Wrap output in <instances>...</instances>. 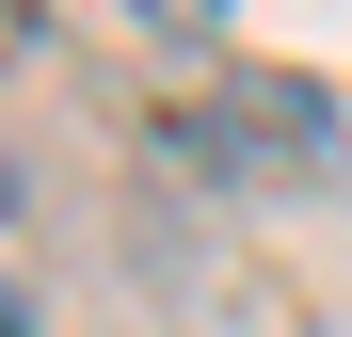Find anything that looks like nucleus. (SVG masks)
Returning <instances> with one entry per match:
<instances>
[{
	"label": "nucleus",
	"instance_id": "1",
	"mask_svg": "<svg viewBox=\"0 0 352 337\" xmlns=\"http://www.w3.org/2000/svg\"><path fill=\"white\" fill-rule=\"evenodd\" d=\"M224 129H241V161H288V177H320V161H336V129H320L305 81H241V96H224Z\"/></svg>",
	"mask_w": 352,
	"mask_h": 337
},
{
	"label": "nucleus",
	"instance_id": "2",
	"mask_svg": "<svg viewBox=\"0 0 352 337\" xmlns=\"http://www.w3.org/2000/svg\"><path fill=\"white\" fill-rule=\"evenodd\" d=\"M0 17H16V32H32V0H0Z\"/></svg>",
	"mask_w": 352,
	"mask_h": 337
},
{
	"label": "nucleus",
	"instance_id": "3",
	"mask_svg": "<svg viewBox=\"0 0 352 337\" xmlns=\"http://www.w3.org/2000/svg\"><path fill=\"white\" fill-rule=\"evenodd\" d=\"M320 337H352V321H320Z\"/></svg>",
	"mask_w": 352,
	"mask_h": 337
}]
</instances>
